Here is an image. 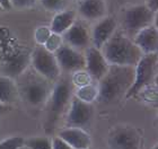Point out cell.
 I'll list each match as a JSON object with an SVG mask.
<instances>
[{
  "label": "cell",
  "mask_w": 158,
  "mask_h": 149,
  "mask_svg": "<svg viewBox=\"0 0 158 149\" xmlns=\"http://www.w3.org/2000/svg\"><path fill=\"white\" fill-rule=\"evenodd\" d=\"M135 67L110 64L106 73L97 81V101L104 104L116 102L128 92L133 83Z\"/></svg>",
  "instance_id": "1"
},
{
  "label": "cell",
  "mask_w": 158,
  "mask_h": 149,
  "mask_svg": "<svg viewBox=\"0 0 158 149\" xmlns=\"http://www.w3.org/2000/svg\"><path fill=\"white\" fill-rule=\"evenodd\" d=\"M101 51L107 63L112 66L135 67L143 56L131 37L118 30L103 45Z\"/></svg>",
  "instance_id": "2"
},
{
  "label": "cell",
  "mask_w": 158,
  "mask_h": 149,
  "mask_svg": "<svg viewBox=\"0 0 158 149\" xmlns=\"http://www.w3.org/2000/svg\"><path fill=\"white\" fill-rule=\"evenodd\" d=\"M16 85L18 96L33 107H40L46 104L53 88L52 81L37 73L32 67L17 78Z\"/></svg>",
  "instance_id": "3"
},
{
  "label": "cell",
  "mask_w": 158,
  "mask_h": 149,
  "mask_svg": "<svg viewBox=\"0 0 158 149\" xmlns=\"http://www.w3.org/2000/svg\"><path fill=\"white\" fill-rule=\"evenodd\" d=\"M73 95V85L70 77L60 76L53 83V88L48 104V124L53 126L58 120L68 111L70 101Z\"/></svg>",
  "instance_id": "4"
},
{
  "label": "cell",
  "mask_w": 158,
  "mask_h": 149,
  "mask_svg": "<svg viewBox=\"0 0 158 149\" xmlns=\"http://www.w3.org/2000/svg\"><path fill=\"white\" fill-rule=\"evenodd\" d=\"M157 72V52L143 54L135 66L133 83L125 93L127 98L137 96L146 87L152 85Z\"/></svg>",
  "instance_id": "5"
},
{
  "label": "cell",
  "mask_w": 158,
  "mask_h": 149,
  "mask_svg": "<svg viewBox=\"0 0 158 149\" xmlns=\"http://www.w3.org/2000/svg\"><path fill=\"white\" fill-rule=\"evenodd\" d=\"M31 67L52 83L61 76V70L56 62L54 53L50 52L43 45H37L33 52H31Z\"/></svg>",
  "instance_id": "6"
},
{
  "label": "cell",
  "mask_w": 158,
  "mask_h": 149,
  "mask_svg": "<svg viewBox=\"0 0 158 149\" xmlns=\"http://www.w3.org/2000/svg\"><path fill=\"white\" fill-rule=\"evenodd\" d=\"M155 17L156 14L146 5H135L129 7L123 11L122 24L128 33L135 35L142 28L152 25Z\"/></svg>",
  "instance_id": "7"
},
{
  "label": "cell",
  "mask_w": 158,
  "mask_h": 149,
  "mask_svg": "<svg viewBox=\"0 0 158 149\" xmlns=\"http://www.w3.org/2000/svg\"><path fill=\"white\" fill-rule=\"evenodd\" d=\"M93 118H94L93 103H87L73 95L67 111L66 126L86 129L87 126H90Z\"/></svg>",
  "instance_id": "8"
},
{
  "label": "cell",
  "mask_w": 158,
  "mask_h": 149,
  "mask_svg": "<svg viewBox=\"0 0 158 149\" xmlns=\"http://www.w3.org/2000/svg\"><path fill=\"white\" fill-rule=\"evenodd\" d=\"M56 62L59 64L61 72L71 73L85 69V56L82 51L73 49L68 44L63 43L54 52Z\"/></svg>",
  "instance_id": "9"
},
{
  "label": "cell",
  "mask_w": 158,
  "mask_h": 149,
  "mask_svg": "<svg viewBox=\"0 0 158 149\" xmlns=\"http://www.w3.org/2000/svg\"><path fill=\"white\" fill-rule=\"evenodd\" d=\"M107 145L110 149H139L140 135L132 126H115L110 133Z\"/></svg>",
  "instance_id": "10"
},
{
  "label": "cell",
  "mask_w": 158,
  "mask_h": 149,
  "mask_svg": "<svg viewBox=\"0 0 158 149\" xmlns=\"http://www.w3.org/2000/svg\"><path fill=\"white\" fill-rule=\"evenodd\" d=\"M62 39L63 43L82 52L92 45L90 28L84 19L75 20V23L62 34Z\"/></svg>",
  "instance_id": "11"
},
{
  "label": "cell",
  "mask_w": 158,
  "mask_h": 149,
  "mask_svg": "<svg viewBox=\"0 0 158 149\" xmlns=\"http://www.w3.org/2000/svg\"><path fill=\"white\" fill-rule=\"evenodd\" d=\"M31 67V52L19 50L6 59L1 67V75L16 80Z\"/></svg>",
  "instance_id": "12"
},
{
  "label": "cell",
  "mask_w": 158,
  "mask_h": 149,
  "mask_svg": "<svg viewBox=\"0 0 158 149\" xmlns=\"http://www.w3.org/2000/svg\"><path fill=\"white\" fill-rule=\"evenodd\" d=\"M84 56H85V70L89 73L93 80L97 83L106 73L110 64L106 61L105 56H103L102 51L92 45L84 51Z\"/></svg>",
  "instance_id": "13"
},
{
  "label": "cell",
  "mask_w": 158,
  "mask_h": 149,
  "mask_svg": "<svg viewBox=\"0 0 158 149\" xmlns=\"http://www.w3.org/2000/svg\"><path fill=\"white\" fill-rule=\"evenodd\" d=\"M118 30V23L114 17L105 16L102 19L96 22L90 30V41L92 47L96 49H102V47L109 41V39Z\"/></svg>",
  "instance_id": "14"
},
{
  "label": "cell",
  "mask_w": 158,
  "mask_h": 149,
  "mask_svg": "<svg viewBox=\"0 0 158 149\" xmlns=\"http://www.w3.org/2000/svg\"><path fill=\"white\" fill-rule=\"evenodd\" d=\"M77 15L86 22H97L107 16L105 0H78Z\"/></svg>",
  "instance_id": "15"
},
{
  "label": "cell",
  "mask_w": 158,
  "mask_h": 149,
  "mask_svg": "<svg viewBox=\"0 0 158 149\" xmlns=\"http://www.w3.org/2000/svg\"><path fill=\"white\" fill-rule=\"evenodd\" d=\"M58 137L75 149H86L92 145V139L89 133L85 129L66 126L59 131Z\"/></svg>",
  "instance_id": "16"
},
{
  "label": "cell",
  "mask_w": 158,
  "mask_h": 149,
  "mask_svg": "<svg viewBox=\"0 0 158 149\" xmlns=\"http://www.w3.org/2000/svg\"><path fill=\"white\" fill-rule=\"evenodd\" d=\"M135 45L140 49L143 54L157 52L158 49V30L152 24L150 26L145 27L138 33L135 34V37L132 39Z\"/></svg>",
  "instance_id": "17"
},
{
  "label": "cell",
  "mask_w": 158,
  "mask_h": 149,
  "mask_svg": "<svg viewBox=\"0 0 158 149\" xmlns=\"http://www.w3.org/2000/svg\"><path fill=\"white\" fill-rule=\"evenodd\" d=\"M76 19H77V11L71 9V8L63 10V11H60V13H56L54 15V17H53L51 26H50L51 32L62 35L75 23Z\"/></svg>",
  "instance_id": "18"
},
{
  "label": "cell",
  "mask_w": 158,
  "mask_h": 149,
  "mask_svg": "<svg viewBox=\"0 0 158 149\" xmlns=\"http://www.w3.org/2000/svg\"><path fill=\"white\" fill-rule=\"evenodd\" d=\"M18 96L16 80L0 73V102L9 105Z\"/></svg>",
  "instance_id": "19"
},
{
  "label": "cell",
  "mask_w": 158,
  "mask_h": 149,
  "mask_svg": "<svg viewBox=\"0 0 158 149\" xmlns=\"http://www.w3.org/2000/svg\"><path fill=\"white\" fill-rule=\"evenodd\" d=\"M95 83L96 81H93L85 86L77 87L76 89H73V95L87 103H93L94 101H97L98 88H97V84Z\"/></svg>",
  "instance_id": "20"
},
{
  "label": "cell",
  "mask_w": 158,
  "mask_h": 149,
  "mask_svg": "<svg viewBox=\"0 0 158 149\" xmlns=\"http://www.w3.org/2000/svg\"><path fill=\"white\" fill-rule=\"evenodd\" d=\"M73 0H40L42 7L51 13H60L69 9Z\"/></svg>",
  "instance_id": "21"
},
{
  "label": "cell",
  "mask_w": 158,
  "mask_h": 149,
  "mask_svg": "<svg viewBox=\"0 0 158 149\" xmlns=\"http://www.w3.org/2000/svg\"><path fill=\"white\" fill-rule=\"evenodd\" d=\"M25 145L30 149H52V141L49 137H33L25 140Z\"/></svg>",
  "instance_id": "22"
},
{
  "label": "cell",
  "mask_w": 158,
  "mask_h": 149,
  "mask_svg": "<svg viewBox=\"0 0 158 149\" xmlns=\"http://www.w3.org/2000/svg\"><path fill=\"white\" fill-rule=\"evenodd\" d=\"M70 79H71V83H73V86H76V87L85 86V85H88V84L94 81L93 78L89 76V73L87 72L85 69L79 70V71H76V72L71 73Z\"/></svg>",
  "instance_id": "23"
},
{
  "label": "cell",
  "mask_w": 158,
  "mask_h": 149,
  "mask_svg": "<svg viewBox=\"0 0 158 149\" xmlns=\"http://www.w3.org/2000/svg\"><path fill=\"white\" fill-rule=\"evenodd\" d=\"M25 145V139L20 136H13L0 141V149H19Z\"/></svg>",
  "instance_id": "24"
},
{
  "label": "cell",
  "mask_w": 158,
  "mask_h": 149,
  "mask_svg": "<svg viewBox=\"0 0 158 149\" xmlns=\"http://www.w3.org/2000/svg\"><path fill=\"white\" fill-rule=\"evenodd\" d=\"M62 44H63L62 35L56 34V33H51V35H50V36L48 37V40L45 41V43L43 44V47L45 48L46 50H49L50 52L54 53Z\"/></svg>",
  "instance_id": "25"
},
{
  "label": "cell",
  "mask_w": 158,
  "mask_h": 149,
  "mask_svg": "<svg viewBox=\"0 0 158 149\" xmlns=\"http://www.w3.org/2000/svg\"><path fill=\"white\" fill-rule=\"evenodd\" d=\"M51 28L49 26H39L34 32V39L36 41V43L39 45H43L45 43V41L48 40V37L51 35Z\"/></svg>",
  "instance_id": "26"
},
{
  "label": "cell",
  "mask_w": 158,
  "mask_h": 149,
  "mask_svg": "<svg viewBox=\"0 0 158 149\" xmlns=\"http://www.w3.org/2000/svg\"><path fill=\"white\" fill-rule=\"evenodd\" d=\"M39 0H10L11 7L16 9H27L36 5Z\"/></svg>",
  "instance_id": "27"
},
{
  "label": "cell",
  "mask_w": 158,
  "mask_h": 149,
  "mask_svg": "<svg viewBox=\"0 0 158 149\" xmlns=\"http://www.w3.org/2000/svg\"><path fill=\"white\" fill-rule=\"evenodd\" d=\"M51 141H52V149H75L70 146V145H68L66 141L60 139L58 136L53 137L52 139H51Z\"/></svg>",
  "instance_id": "28"
},
{
  "label": "cell",
  "mask_w": 158,
  "mask_h": 149,
  "mask_svg": "<svg viewBox=\"0 0 158 149\" xmlns=\"http://www.w3.org/2000/svg\"><path fill=\"white\" fill-rule=\"evenodd\" d=\"M146 6L148 7L152 11H154L155 14H157V11H158V0H147Z\"/></svg>",
  "instance_id": "29"
},
{
  "label": "cell",
  "mask_w": 158,
  "mask_h": 149,
  "mask_svg": "<svg viewBox=\"0 0 158 149\" xmlns=\"http://www.w3.org/2000/svg\"><path fill=\"white\" fill-rule=\"evenodd\" d=\"M0 5H1V7H2L3 11H5V10L9 11V10L13 9L11 3H10V0H0Z\"/></svg>",
  "instance_id": "30"
},
{
  "label": "cell",
  "mask_w": 158,
  "mask_h": 149,
  "mask_svg": "<svg viewBox=\"0 0 158 149\" xmlns=\"http://www.w3.org/2000/svg\"><path fill=\"white\" fill-rule=\"evenodd\" d=\"M8 110H9V107H8L7 104H3V103L0 102V116L3 115V114H6V113L8 112Z\"/></svg>",
  "instance_id": "31"
},
{
  "label": "cell",
  "mask_w": 158,
  "mask_h": 149,
  "mask_svg": "<svg viewBox=\"0 0 158 149\" xmlns=\"http://www.w3.org/2000/svg\"><path fill=\"white\" fill-rule=\"evenodd\" d=\"M19 149H30V148H28V147H27L26 145H24V146H23V147H20Z\"/></svg>",
  "instance_id": "32"
},
{
  "label": "cell",
  "mask_w": 158,
  "mask_h": 149,
  "mask_svg": "<svg viewBox=\"0 0 158 149\" xmlns=\"http://www.w3.org/2000/svg\"><path fill=\"white\" fill-rule=\"evenodd\" d=\"M2 11H3V9H2V7H1V5H0V14L2 13Z\"/></svg>",
  "instance_id": "33"
},
{
  "label": "cell",
  "mask_w": 158,
  "mask_h": 149,
  "mask_svg": "<svg viewBox=\"0 0 158 149\" xmlns=\"http://www.w3.org/2000/svg\"><path fill=\"white\" fill-rule=\"evenodd\" d=\"M86 149H93V148H90V147H89V148H86Z\"/></svg>",
  "instance_id": "34"
}]
</instances>
